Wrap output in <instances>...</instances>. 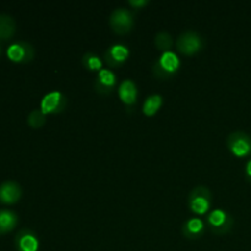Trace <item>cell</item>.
I'll list each match as a JSON object with an SVG mask.
<instances>
[{"label":"cell","instance_id":"cell-1","mask_svg":"<svg viewBox=\"0 0 251 251\" xmlns=\"http://www.w3.org/2000/svg\"><path fill=\"white\" fill-rule=\"evenodd\" d=\"M189 206L196 215H205L212 203V194L205 185H198L189 194Z\"/></svg>","mask_w":251,"mask_h":251},{"label":"cell","instance_id":"cell-2","mask_svg":"<svg viewBox=\"0 0 251 251\" xmlns=\"http://www.w3.org/2000/svg\"><path fill=\"white\" fill-rule=\"evenodd\" d=\"M180 68V59L174 51H164L153 64V73L161 78L173 76Z\"/></svg>","mask_w":251,"mask_h":251},{"label":"cell","instance_id":"cell-3","mask_svg":"<svg viewBox=\"0 0 251 251\" xmlns=\"http://www.w3.org/2000/svg\"><path fill=\"white\" fill-rule=\"evenodd\" d=\"M207 225L210 226L211 230L216 234H226L232 229L234 225V220L228 212L222 208H216L206 218Z\"/></svg>","mask_w":251,"mask_h":251},{"label":"cell","instance_id":"cell-4","mask_svg":"<svg viewBox=\"0 0 251 251\" xmlns=\"http://www.w3.org/2000/svg\"><path fill=\"white\" fill-rule=\"evenodd\" d=\"M203 47V39L198 32L185 31L176 39V48L180 53L191 55L200 51Z\"/></svg>","mask_w":251,"mask_h":251},{"label":"cell","instance_id":"cell-5","mask_svg":"<svg viewBox=\"0 0 251 251\" xmlns=\"http://www.w3.org/2000/svg\"><path fill=\"white\" fill-rule=\"evenodd\" d=\"M109 24L117 33H127L131 31L132 26H134V16L130 10L125 9V7H118L110 14Z\"/></svg>","mask_w":251,"mask_h":251},{"label":"cell","instance_id":"cell-6","mask_svg":"<svg viewBox=\"0 0 251 251\" xmlns=\"http://www.w3.org/2000/svg\"><path fill=\"white\" fill-rule=\"evenodd\" d=\"M230 152L237 157H247L251 154V136L244 131H234L227 139Z\"/></svg>","mask_w":251,"mask_h":251},{"label":"cell","instance_id":"cell-7","mask_svg":"<svg viewBox=\"0 0 251 251\" xmlns=\"http://www.w3.org/2000/svg\"><path fill=\"white\" fill-rule=\"evenodd\" d=\"M6 55L15 63H28L34 58V48L28 42H16L7 48Z\"/></svg>","mask_w":251,"mask_h":251},{"label":"cell","instance_id":"cell-8","mask_svg":"<svg viewBox=\"0 0 251 251\" xmlns=\"http://www.w3.org/2000/svg\"><path fill=\"white\" fill-rule=\"evenodd\" d=\"M66 102L68 100L60 91H51L42 98L41 110L46 115L48 113H59L66 107Z\"/></svg>","mask_w":251,"mask_h":251},{"label":"cell","instance_id":"cell-9","mask_svg":"<svg viewBox=\"0 0 251 251\" xmlns=\"http://www.w3.org/2000/svg\"><path fill=\"white\" fill-rule=\"evenodd\" d=\"M117 85V75L110 69H102L98 71L95 81V88L100 95H109Z\"/></svg>","mask_w":251,"mask_h":251},{"label":"cell","instance_id":"cell-10","mask_svg":"<svg viewBox=\"0 0 251 251\" xmlns=\"http://www.w3.org/2000/svg\"><path fill=\"white\" fill-rule=\"evenodd\" d=\"M15 247L19 251H37L39 242L36 233L26 228L19 230V233L15 235Z\"/></svg>","mask_w":251,"mask_h":251},{"label":"cell","instance_id":"cell-11","mask_svg":"<svg viewBox=\"0 0 251 251\" xmlns=\"http://www.w3.org/2000/svg\"><path fill=\"white\" fill-rule=\"evenodd\" d=\"M127 58H129V48L120 43L113 44L104 53V59L110 68L120 66L123 63L126 61Z\"/></svg>","mask_w":251,"mask_h":251},{"label":"cell","instance_id":"cell-12","mask_svg":"<svg viewBox=\"0 0 251 251\" xmlns=\"http://www.w3.org/2000/svg\"><path fill=\"white\" fill-rule=\"evenodd\" d=\"M22 195V189L19 183L14 180H7L0 185V202L11 205L17 202Z\"/></svg>","mask_w":251,"mask_h":251},{"label":"cell","instance_id":"cell-13","mask_svg":"<svg viewBox=\"0 0 251 251\" xmlns=\"http://www.w3.org/2000/svg\"><path fill=\"white\" fill-rule=\"evenodd\" d=\"M181 230H183L184 237L189 238V239H198V238L202 237L203 232H205V222L200 217L189 218L186 222H184Z\"/></svg>","mask_w":251,"mask_h":251},{"label":"cell","instance_id":"cell-14","mask_svg":"<svg viewBox=\"0 0 251 251\" xmlns=\"http://www.w3.org/2000/svg\"><path fill=\"white\" fill-rule=\"evenodd\" d=\"M118 93H119L120 100L126 105H132L136 103L137 87L136 83L132 80L126 78V80L123 81L119 85V87H118Z\"/></svg>","mask_w":251,"mask_h":251},{"label":"cell","instance_id":"cell-15","mask_svg":"<svg viewBox=\"0 0 251 251\" xmlns=\"http://www.w3.org/2000/svg\"><path fill=\"white\" fill-rule=\"evenodd\" d=\"M17 222H19V217L14 211L1 208L0 210V235L14 229Z\"/></svg>","mask_w":251,"mask_h":251},{"label":"cell","instance_id":"cell-16","mask_svg":"<svg viewBox=\"0 0 251 251\" xmlns=\"http://www.w3.org/2000/svg\"><path fill=\"white\" fill-rule=\"evenodd\" d=\"M16 31L15 19L9 14H0V39L6 41L11 38Z\"/></svg>","mask_w":251,"mask_h":251},{"label":"cell","instance_id":"cell-17","mask_svg":"<svg viewBox=\"0 0 251 251\" xmlns=\"http://www.w3.org/2000/svg\"><path fill=\"white\" fill-rule=\"evenodd\" d=\"M162 104H163V97L158 93H154V95L149 96L146 98V100L144 102V107H142V112L147 117H152L158 112Z\"/></svg>","mask_w":251,"mask_h":251},{"label":"cell","instance_id":"cell-18","mask_svg":"<svg viewBox=\"0 0 251 251\" xmlns=\"http://www.w3.org/2000/svg\"><path fill=\"white\" fill-rule=\"evenodd\" d=\"M154 44H156L157 48H158L159 50L163 51V53L164 51H169L174 44L173 37H172L168 32L161 31L156 34V37H154Z\"/></svg>","mask_w":251,"mask_h":251},{"label":"cell","instance_id":"cell-19","mask_svg":"<svg viewBox=\"0 0 251 251\" xmlns=\"http://www.w3.org/2000/svg\"><path fill=\"white\" fill-rule=\"evenodd\" d=\"M46 114H44L41 109L32 110L28 114V117H27V123H28L29 126L33 127V129H39V127H42L46 124Z\"/></svg>","mask_w":251,"mask_h":251},{"label":"cell","instance_id":"cell-20","mask_svg":"<svg viewBox=\"0 0 251 251\" xmlns=\"http://www.w3.org/2000/svg\"><path fill=\"white\" fill-rule=\"evenodd\" d=\"M82 63L85 65V68L90 69V70H102V60L98 55H96L92 51H87L85 53L82 58Z\"/></svg>","mask_w":251,"mask_h":251},{"label":"cell","instance_id":"cell-21","mask_svg":"<svg viewBox=\"0 0 251 251\" xmlns=\"http://www.w3.org/2000/svg\"><path fill=\"white\" fill-rule=\"evenodd\" d=\"M129 4L131 5V6L140 7V6H145V5L149 4V0H129Z\"/></svg>","mask_w":251,"mask_h":251},{"label":"cell","instance_id":"cell-22","mask_svg":"<svg viewBox=\"0 0 251 251\" xmlns=\"http://www.w3.org/2000/svg\"><path fill=\"white\" fill-rule=\"evenodd\" d=\"M245 176H247L248 180L251 183V159L248 161L247 166H245Z\"/></svg>","mask_w":251,"mask_h":251},{"label":"cell","instance_id":"cell-23","mask_svg":"<svg viewBox=\"0 0 251 251\" xmlns=\"http://www.w3.org/2000/svg\"><path fill=\"white\" fill-rule=\"evenodd\" d=\"M0 53H1V48H0Z\"/></svg>","mask_w":251,"mask_h":251}]
</instances>
